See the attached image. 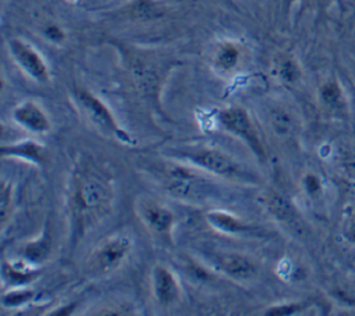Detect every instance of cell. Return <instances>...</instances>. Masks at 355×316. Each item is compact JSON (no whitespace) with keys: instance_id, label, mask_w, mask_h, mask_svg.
I'll list each match as a JSON object with an SVG mask.
<instances>
[{"instance_id":"obj_1","label":"cell","mask_w":355,"mask_h":316,"mask_svg":"<svg viewBox=\"0 0 355 316\" xmlns=\"http://www.w3.org/2000/svg\"><path fill=\"white\" fill-rule=\"evenodd\" d=\"M114 195L112 175L100 162L85 157L75 164L67 191V207L75 240L108 215Z\"/></svg>"},{"instance_id":"obj_2","label":"cell","mask_w":355,"mask_h":316,"mask_svg":"<svg viewBox=\"0 0 355 316\" xmlns=\"http://www.w3.org/2000/svg\"><path fill=\"white\" fill-rule=\"evenodd\" d=\"M150 173L166 194L187 204L200 205L218 195L219 184L208 173L180 161L157 165Z\"/></svg>"},{"instance_id":"obj_3","label":"cell","mask_w":355,"mask_h":316,"mask_svg":"<svg viewBox=\"0 0 355 316\" xmlns=\"http://www.w3.org/2000/svg\"><path fill=\"white\" fill-rule=\"evenodd\" d=\"M169 157L175 161L189 164L208 175L220 177L223 180L240 183L257 182V176L245 166H243L241 162L215 147H208L202 144L183 146L172 150L169 152Z\"/></svg>"},{"instance_id":"obj_4","label":"cell","mask_w":355,"mask_h":316,"mask_svg":"<svg viewBox=\"0 0 355 316\" xmlns=\"http://www.w3.org/2000/svg\"><path fill=\"white\" fill-rule=\"evenodd\" d=\"M76 101L85 118L103 136L114 139L126 146H132L135 143L132 136L123 128H121L110 108L92 91L79 89L76 91Z\"/></svg>"},{"instance_id":"obj_5","label":"cell","mask_w":355,"mask_h":316,"mask_svg":"<svg viewBox=\"0 0 355 316\" xmlns=\"http://www.w3.org/2000/svg\"><path fill=\"white\" fill-rule=\"evenodd\" d=\"M133 248L132 238L123 233H116L104 238L89 255L86 262L87 272L93 276L108 274L118 269Z\"/></svg>"},{"instance_id":"obj_6","label":"cell","mask_w":355,"mask_h":316,"mask_svg":"<svg viewBox=\"0 0 355 316\" xmlns=\"http://www.w3.org/2000/svg\"><path fill=\"white\" fill-rule=\"evenodd\" d=\"M218 121L227 133L236 136L243 143H245V146L252 151V154L259 161H263L266 158V152L259 139V134L255 129V125L244 108L241 107L225 108L219 112Z\"/></svg>"},{"instance_id":"obj_7","label":"cell","mask_w":355,"mask_h":316,"mask_svg":"<svg viewBox=\"0 0 355 316\" xmlns=\"http://www.w3.org/2000/svg\"><path fill=\"white\" fill-rule=\"evenodd\" d=\"M137 215L148 231L165 243H172V233L176 223L175 213L158 201L143 198L136 205Z\"/></svg>"},{"instance_id":"obj_8","label":"cell","mask_w":355,"mask_h":316,"mask_svg":"<svg viewBox=\"0 0 355 316\" xmlns=\"http://www.w3.org/2000/svg\"><path fill=\"white\" fill-rule=\"evenodd\" d=\"M8 47L15 62L21 67V69H24V72L28 76H31L32 79L40 83L49 82L50 72H49L47 64L35 47H32L31 44H28L21 39L10 40Z\"/></svg>"},{"instance_id":"obj_9","label":"cell","mask_w":355,"mask_h":316,"mask_svg":"<svg viewBox=\"0 0 355 316\" xmlns=\"http://www.w3.org/2000/svg\"><path fill=\"white\" fill-rule=\"evenodd\" d=\"M211 265L237 283H247L255 277L258 267L247 255L237 252H222L211 256Z\"/></svg>"},{"instance_id":"obj_10","label":"cell","mask_w":355,"mask_h":316,"mask_svg":"<svg viewBox=\"0 0 355 316\" xmlns=\"http://www.w3.org/2000/svg\"><path fill=\"white\" fill-rule=\"evenodd\" d=\"M151 292L161 306H172L180 298V284L176 274L164 265H155L151 272Z\"/></svg>"},{"instance_id":"obj_11","label":"cell","mask_w":355,"mask_h":316,"mask_svg":"<svg viewBox=\"0 0 355 316\" xmlns=\"http://www.w3.org/2000/svg\"><path fill=\"white\" fill-rule=\"evenodd\" d=\"M12 119L17 125L33 134H43L51 129V122L42 107L35 101H24L12 111Z\"/></svg>"},{"instance_id":"obj_12","label":"cell","mask_w":355,"mask_h":316,"mask_svg":"<svg viewBox=\"0 0 355 316\" xmlns=\"http://www.w3.org/2000/svg\"><path fill=\"white\" fill-rule=\"evenodd\" d=\"M0 155L3 158L11 157L28 161L37 166H43L47 162V148L35 140H21L11 144H1Z\"/></svg>"},{"instance_id":"obj_13","label":"cell","mask_w":355,"mask_h":316,"mask_svg":"<svg viewBox=\"0 0 355 316\" xmlns=\"http://www.w3.org/2000/svg\"><path fill=\"white\" fill-rule=\"evenodd\" d=\"M205 220L208 225L215 229L216 231H220L223 234L229 236H239V234H248L254 229L240 220V218L234 216L230 212L222 211V209H211L205 213Z\"/></svg>"},{"instance_id":"obj_14","label":"cell","mask_w":355,"mask_h":316,"mask_svg":"<svg viewBox=\"0 0 355 316\" xmlns=\"http://www.w3.org/2000/svg\"><path fill=\"white\" fill-rule=\"evenodd\" d=\"M31 263H21L17 265L14 262L3 261L1 263V279L6 286H10L11 288L15 287H26L31 284L37 276L39 270L33 269V266H29Z\"/></svg>"},{"instance_id":"obj_15","label":"cell","mask_w":355,"mask_h":316,"mask_svg":"<svg viewBox=\"0 0 355 316\" xmlns=\"http://www.w3.org/2000/svg\"><path fill=\"white\" fill-rule=\"evenodd\" d=\"M265 204L268 211L279 220L294 225L298 222V213L293 204L277 193H270L265 197Z\"/></svg>"},{"instance_id":"obj_16","label":"cell","mask_w":355,"mask_h":316,"mask_svg":"<svg viewBox=\"0 0 355 316\" xmlns=\"http://www.w3.org/2000/svg\"><path fill=\"white\" fill-rule=\"evenodd\" d=\"M241 51L236 43L223 42L218 46L214 54V64L222 72L233 71L240 61Z\"/></svg>"},{"instance_id":"obj_17","label":"cell","mask_w":355,"mask_h":316,"mask_svg":"<svg viewBox=\"0 0 355 316\" xmlns=\"http://www.w3.org/2000/svg\"><path fill=\"white\" fill-rule=\"evenodd\" d=\"M50 249H51V237H50V231L46 230L42 234V237L24 245L22 255L25 261L29 262L31 265H39L47 259Z\"/></svg>"},{"instance_id":"obj_18","label":"cell","mask_w":355,"mask_h":316,"mask_svg":"<svg viewBox=\"0 0 355 316\" xmlns=\"http://www.w3.org/2000/svg\"><path fill=\"white\" fill-rule=\"evenodd\" d=\"M320 98L324 103V105L329 107L330 109L341 111L345 108L343 91H341L340 86L337 85V82H334V80H330L322 86Z\"/></svg>"},{"instance_id":"obj_19","label":"cell","mask_w":355,"mask_h":316,"mask_svg":"<svg viewBox=\"0 0 355 316\" xmlns=\"http://www.w3.org/2000/svg\"><path fill=\"white\" fill-rule=\"evenodd\" d=\"M35 297V291L28 287H15L4 292L1 297V306L6 309H15L26 305Z\"/></svg>"},{"instance_id":"obj_20","label":"cell","mask_w":355,"mask_h":316,"mask_svg":"<svg viewBox=\"0 0 355 316\" xmlns=\"http://www.w3.org/2000/svg\"><path fill=\"white\" fill-rule=\"evenodd\" d=\"M162 10L151 0H137L133 6V15L137 19L148 21L161 17Z\"/></svg>"},{"instance_id":"obj_21","label":"cell","mask_w":355,"mask_h":316,"mask_svg":"<svg viewBox=\"0 0 355 316\" xmlns=\"http://www.w3.org/2000/svg\"><path fill=\"white\" fill-rule=\"evenodd\" d=\"M276 71H277V76L286 83H293L300 78V68H298L297 62L287 57L282 58L277 62Z\"/></svg>"},{"instance_id":"obj_22","label":"cell","mask_w":355,"mask_h":316,"mask_svg":"<svg viewBox=\"0 0 355 316\" xmlns=\"http://www.w3.org/2000/svg\"><path fill=\"white\" fill-rule=\"evenodd\" d=\"M270 123L279 134H288L293 130L294 121L284 109H273L270 114Z\"/></svg>"},{"instance_id":"obj_23","label":"cell","mask_w":355,"mask_h":316,"mask_svg":"<svg viewBox=\"0 0 355 316\" xmlns=\"http://www.w3.org/2000/svg\"><path fill=\"white\" fill-rule=\"evenodd\" d=\"M341 234L347 241L355 244V204L348 205L343 212Z\"/></svg>"},{"instance_id":"obj_24","label":"cell","mask_w":355,"mask_h":316,"mask_svg":"<svg viewBox=\"0 0 355 316\" xmlns=\"http://www.w3.org/2000/svg\"><path fill=\"white\" fill-rule=\"evenodd\" d=\"M12 204V187L10 183L3 182L0 190V216H1V227L6 226L8 219V212L11 211Z\"/></svg>"},{"instance_id":"obj_25","label":"cell","mask_w":355,"mask_h":316,"mask_svg":"<svg viewBox=\"0 0 355 316\" xmlns=\"http://www.w3.org/2000/svg\"><path fill=\"white\" fill-rule=\"evenodd\" d=\"M301 309V304H283L270 306L268 310H265V315L268 316H276V315H293Z\"/></svg>"},{"instance_id":"obj_26","label":"cell","mask_w":355,"mask_h":316,"mask_svg":"<svg viewBox=\"0 0 355 316\" xmlns=\"http://www.w3.org/2000/svg\"><path fill=\"white\" fill-rule=\"evenodd\" d=\"M44 35H46V37H47L50 42H53V43H61V42H64V39H65L64 30H62L58 25H55V24L47 25V26L44 28Z\"/></svg>"},{"instance_id":"obj_27","label":"cell","mask_w":355,"mask_h":316,"mask_svg":"<svg viewBox=\"0 0 355 316\" xmlns=\"http://www.w3.org/2000/svg\"><path fill=\"white\" fill-rule=\"evenodd\" d=\"M304 186H305V190L309 193V194H313L319 190V180L316 176L313 175H308L305 179H304Z\"/></svg>"},{"instance_id":"obj_28","label":"cell","mask_w":355,"mask_h":316,"mask_svg":"<svg viewBox=\"0 0 355 316\" xmlns=\"http://www.w3.org/2000/svg\"><path fill=\"white\" fill-rule=\"evenodd\" d=\"M344 168H345V172L348 173V176L355 179V157H351L349 159H347L344 162Z\"/></svg>"},{"instance_id":"obj_29","label":"cell","mask_w":355,"mask_h":316,"mask_svg":"<svg viewBox=\"0 0 355 316\" xmlns=\"http://www.w3.org/2000/svg\"><path fill=\"white\" fill-rule=\"evenodd\" d=\"M75 305H76V304H71V305H67V306H61L60 309H55V310L50 312L49 315H69Z\"/></svg>"}]
</instances>
